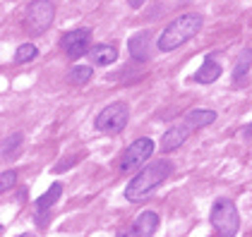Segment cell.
I'll use <instances>...</instances> for the list:
<instances>
[{
  "mask_svg": "<svg viewBox=\"0 0 252 237\" xmlns=\"http://www.w3.org/2000/svg\"><path fill=\"white\" fill-rule=\"evenodd\" d=\"M173 173V165L171 160H154L152 165H147L144 170H139L135 178L130 180L127 189H125V199L130 204H137V201H144V197L149 192H154L156 187L163 182Z\"/></svg>",
  "mask_w": 252,
  "mask_h": 237,
  "instance_id": "cell-1",
  "label": "cell"
},
{
  "mask_svg": "<svg viewBox=\"0 0 252 237\" xmlns=\"http://www.w3.org/2000/svg\"><path fill=\"white\" fill-rule=\"evenodd\" d=\"M202 15H197V12H188V15H180V17H175L163 31H161V36H158V51H163V53H168V51H175V48H180L185 41H190L202 29Z\"/></svg>",
  "mask_w": 252,
  "mask_h": 237,
  "instance_id": "cell-2",
  "label": "cell"
},
{
  "mask_svg": "<svg viewBox=\"0 0 252 237\" xmlns=\"http://www.w3.org/2000/svg\"><path fill=\"white\" fill-rule=\"evenodd\" d=\"M212 225L219 237H235L238 228H240V218H238V209L231 199L219 197L212 206Z\"/></svg>",
  "mask_w": 252,
  "mask_h": 237,
  "instance_id": "cell-3",
  "label": "cell"
},
{
  "mask_svg": "<svg viewBox=\"0 0 252 237\" xmlns=\"http://www.w3.org/2000/svg\"><path fill=\"white\" fill-rule=\"evenodd\" d=\"M56 20V5L51 0H32L24 12V29L29 34H43Z\"/></svg>",
  "mask_w": 252,
  "mask_h": 237,
  "instance_id": "cell-4",
  "label": "cell"
},
{
  "mask_svg": "<svg viewBox=\"0 0 252 237\" xmlns=\"http://www.w3.org/2000/svg\"><path fill=\"white\" fill-rule=\"evenodd\" d=\"M127 122H130V108H127V103H120V101L106 105V108L96 115V120H94L96 130L106 132V134H118V132H123V130L127 127Z\"/></svg>",
  "mask_w": 252,
  "mask_h": 237,
  "instance_id": "cell-5",
  "label": "cell"
},
{
  "mask_svg": "<svg viewBox=\"0 0 252 237\" xmlns=\"http://www.w3.org/2000/svg\"><path fill=\"white\" fill-rule=\"evenodd\" d=\"M152 151H154V141L149 137H139L137 141H132L125 149V154L120 156V173H130L132 168L142 165L144 160H149Z\"/></svg>",
  "mask_w": 252,
  "mask_h": 237,
  "instance_id": "cell-6",
  "label": "cell"
},
{
  "mask_svg": "<svg viewBox=\"0 0 252 237\" xmlns=\"http://www.w3.org/2000/svg\"><path fill=\"white\" fill-rule=\"evenodd\" d=\"M87 46H89V29L87 26H79L75 31H67L63 39H60V48L67 53V58H82L87 53Z\"/></svg>",
  "mask_w": 252,
  "mask_h": 237,
  "instance_id": "cell-7",
  "label": "cell"
},
{
  "mask_svg": "<svg viewBox=\"0 0 252 237\" xmlns=\"http://www.w3.org/2000/svg\"><path fill=\"white\" fill-rule=\"evenodd\" d=\"M130 55L139 62H147L152 58V34L149 31H139L130 39Z\"/></svg>",
  "mask_w": 252,
  "mask_h": 237,
  "instance_id": "cell-8",
  "label": "cell"
},
{
  "mask_svg": "<svg viewBox=\"0 0 252 237\" xmlns=\"http://www.w3.org/2000/svg\"><path fill=\"white\" fill-rule=\"evenodd\" d=\"M190 134H192V130L183 122V125H178V127L168 130V132L163 134V139H161V149H163V151H173V149H178Z\"/></svg>",
  "mask_w": 252,
  "mask_h": 237,
  "instance_id": "cell-9",
  "label": "cell"
},
{
  "mask_svg": "<svg viewBox=\"0 0 252 237\" xmlns=\"http://www.w3.org/2000/svg\"><path fill=\"white\" fill-rule=\"evenodd\" d=\"M89 58L94 65H113L118 58V48L111 46V43H98L89 51Z\"/></svg>",
  "mask_w": 252,
  "mask_h": 237,
  "instance_id": "cell-10",
  "label": "cell"
},
{
  "mask_svg": "<svg viewBox=\"0 0 252 237\" xmlns=\"http://www.w3.org/2000/svg\"><path fill=\"white\" fill-rule=\"evenodd\" d=\"M250 65H252V51L245 48V51H240V55L235 60V70H233V81H235V86H243V84H245L248 72H250Z\"/></svg>",
  "mask_w": 252,
  "mask_h": 237,
  "instance_id": "cell-11",
  "label": "cell"
},
{
  "mask_svg": "<svg viewBox=\"0 0 252 237\" xmlns=\"http://www.w3.org/2000/svg\"><path fill=\"white\" fill-rule=\"evenodd\" d=\"M60 194H63V184H60V182L51 184V187H48V192H46V194H41V197L36 199V213H39L41 218L46 216V213H48V209H51V206L60 199Z\"/></svg>",
  "mask_w": 252,
  "mask_h": 237,
  "instance_id": "cell-12",
  "label": "cell"
},
{
  "mask_svg": "<svg viewBox=\"0 0 252 237\" xmlns=\"http://www.w3.org/2000/svg\"><path fill=\"white\" fill-rule=\"evenodd\" d=\"M156 228H158V216H156L154 211H144V213H139L135 223V230L139 237H152L156 233Z\"/></svg>",
  "mask_w": 252,
  "mask_h": 237,
  "instance_id": "cell-13",
  "label": "cell"
},
{
  "mask_svg": "<svg viewBox=\"0 0 252 237\" xmlns=\"http://www.w3.org/2000/svg\"><path fill=\"white\" fill-rule=\"evenodd\" d=\"M219 77H221V65H216L214 60H207V62L194 72L192 79L197 81V84H214Z\"/></svg>",
  "mask_w": 252,
  "mask_h": 237,
  "instance_id": "cell-14",
  "label": "cell"
},
{
  "mask_svg": "<svg viewBox=\"0 0 252 237\" xmlns=\"http://www.w3.org/2000/svg\"><path fill=\"white\" fill-rule=\"evenodd\" d=\"M214 120H216V113H214V110H190V113L185 115V125L194 132V130H199V127L212 125Z\"/></svg>",
  "mask_w": 252,
  "mask_h": 237,
  "instance_id": "cell-15",
  "label": "cell"
},
{
  "mask_svg": "<svg viewBox=\"0 0 252 237\" xmlns=\"http://www.w3.org/2000/svg\"><path fill=\"white\" fill-rule=\"evenodd\" d=\"M92 77H94V67H92V65H75V67L70 70V75H67V79H70L72 84H77V86L87 84Z\"/></svg>",
  "mask_w": 252,
  "mask_h": 237,
  "instance_id": "cell-16",
  "label": "cell"
},
{
  "mask_svg": "<svg viewBox=\"0 0 252 237\" xmlns=\"http://www.w3.org/2000/svg\"><path fill=\"white\" fill-rule=\"evenodd\" d=\"M34 58H36V46L34 43H22L17 48V53H15V62L17 65H24V62H29Z\"/></svg>",
  "mask_w": 252,
  "mask_h": 237,
  "instance_id": "cell-17",
  "label": "cell"
},
{
  "mask_svg": "<svg viewBox=\"0 0 252 237\" xmlns=\"http://www.w3.org/2000/svg\"><path fill=\"white\" fill-rule=\"evenodd\" d=\"M15 182H17V173H15V170H5V173H2V180H0V192H7Z\"/></svg>",
  "mask_w": 252,
  "mask_h": 237,
  "instance_id": "cell-18",
  "label": "cell"
},
{
  "mask_svg": "<svg viewBox=\"0 0 252 237\" xmlns=\"http://www.w3.org/2000/svg\"><path fill=\"white\" fill-rule=\"evenodd\" d=\"M20 141H22V134H12V137H7L5 141H2V154L7 156L12 146H20Z\"/></svg>",
  "mask_w": 252,
  "mask_h": 237,
  "instance_id": "cell-19",
  "label": "cell"
},
{
  "mask_svg": "<svg viewBox=\"0 0 252 237\" xmlns=\"http://www.w3.org/2000/svg\"><path fill=\"white\" fill-rule=\"evenodd\" d=\"M144 2H147V0H127V5H130L132 10H137V7H142Z\"/></svg>",
  "mask_w": 252,
  "mask_h": 237,
  "instance_id": "cell-20",
  "label": "cell"
},
{
  "mask_svg": "<svg viewBox=\"0 0 252 237\" xmlns=\"http://www.w3.org/2000/svg\"><path fill=\"white\" fill-rule=\"evenodd\" d=\"M118 237H139V235H137V230L132 228V230H123V233H120Z\"/></svg>",
  "mask_w": 252,
  "mask_h": 237,
  "instance_id": "cell-21",
  "label": "cell"
},
{
  "mask_svg": "<svg viewBox=\"0 0 252 237\" xmlns=\"http://www.w3.org/2000/svg\"><path fill=\"white\" fill-rule=\"evenodd\" d=\"M243 134H245V137H252V122L245 127V132H243Z\"/></svg>",
  "mask_w": 252,
  "mask_h": 237,
  "instance_id": "cell-22",
  "label": "cell"
},
{
  "mask_svg": "<svg viewBox=\"0 0 252 237\" xmlns=\"http://www.w3.org/2000/svg\"><path fill=\"white\" fill-rule=\"evenodd\" d=\"M20 237H34V235H32V233H24V235H20Z\"/></svg>",
  "mask_w": 252,
  "mask_h": 237,
  "instance_id": "cell-23",
  "label": "cell"
}]
</instances>
